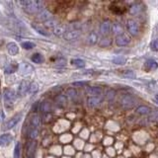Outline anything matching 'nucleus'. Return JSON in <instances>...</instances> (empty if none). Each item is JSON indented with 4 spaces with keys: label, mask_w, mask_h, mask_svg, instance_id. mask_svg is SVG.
Listing matches in <instances>:
<instances>
[{
    "label": "nucleus",
    "mask_w": 158,
    "mask_h": 158,
    "mask_svg": "<svg viewBox=\"0 0 158 158\" xmlns=\"http://www.w3.org/2000/svg\"><path fill=\"white\" fill-rule=\"evenodd\" d=\"M112 31H113V34H115L116 36H120V35L123 34V27H122V25L120 23H115V24H113V29H112Z\"/></svg>",
    "instance_id": "a878e982"
},
{
    "label": "nucleus",
    "mask_w": 158,
    "mask_h": 158,
    "mask_svg": "<svg viewBox=\"0 0 158 158\" xmlns=\"http://www.w3.org/2000/svg\"><path fill=\"white\" fill-rule=\"evenodd\" d=\"M40 125H41V118H40V117L37 115L33 116L31 118V127L39 128Z\"/></svg>",
    "instance_id": "c756f323"
},
{
    "label": "nucleus",
    "mask_w": 158,
    "mask_h": 158,
    "mask_svg": "<svg viewBox=\"0 0 158 158\" xmlns=\"http://www.w3.org/2000/svg\"><path fill=\"white\" fill-rule=\"evenodd\" d=\"M21 46H22V48H25V49H32V48H34L35 47H36V44H35L34 43H32V42L26 41V42H23V43L21 44Z\"/></svg>",
    "instance_id": "4c0bfd02"
},
{
    "label": "nucleus",
    "mask_w": 158,
    "mask_h": 158,
    "mask_svg": "<svg viewBox=\"0 0 158 158\" xmlns=\"http://www.w3.org/2000/svg\"><path fill=\"white\" fill-rule=\"evenodd\" d=\"M13 141V136L10 133H4L0 135V146H7Z\"/></svg>",
    "instance_id": "ddd939ff"
},
{
    "label": "nucleus",
    "mask_w": 158,
    "mask_h": 158,
    "mask_svg": "<svg viewBox=\"0 0 158 158\" xmlns=\"http://www.w3.org/2000/svg\"><path fill=\"white\" fill-rule=\"evenodd\" d=\"M79 38H80V32H79L78 30H70V31H67L63 36V39L67 42L76 41Z\"/></svg>",
    "instance_id": "0eeeda50"
},
{
    "label": "nucleus",
    "mask_w": 158,
    "mask_h": 158,
    "mask_svg": "<svg viewBox=\"0 0 158 158\" xmlns=\"http://www.w3.org/2000/svg\"><path fill=\"white\" fill-rule=\"evenodd\" d=\"M155 100L158 102V94H156V95H155Z\"/></svg>",
    "instance_id": "a18cd8bd"
},
{
    "label": "nucleus",
    "mask_w": 158,
    "mask_h": 158,
    "mask_svg": "<svg viewBox=\"0 0 158 158\" xmlns=\"http://www.w3.org/2000/svg\"><path fill=\"white\" fill-rule=\"evenodd\" d=\"M111 44H112V39L110 38H103L100 41V43H99V46L101 48H108Z\"/></svg>",
    "instance_id": "7c9ffc66"
},
{
    "label": "nucleus",
    "mask_w": 158,
    "mask_h": 158,
    "mask_svg": "<svg viewBox=\"0 0 158 158\" xmlns=\"http://www.w3.org/2000/svg\"><path fill=\"white\" fill-rule=\"evenodd\" d=\"M3 99H4V103L6 108L8 109L12 108L15 100H16V93H15V91H13L12 89H5L3 93Z\"/></svg>",
    "instance_id": "f03ea898"
},
{
    "label": "nucleus",
    "mask_w": 158,
    "mask_h": 158,
    "mask_svg": "<svg viewBox=\"0 0 158 158\" xmlns=\"http://www.w3.org/2000/svg\"><path fill=\"white\" fill-rule=\"evenodd\" d=\"M123 75L125 76L126 78H128V79H135L136 77L135 72L131 71V70H126L125 72L123 73Z\"/></svg>",
    "instance_id": "58836bf2"
},
{
    "label": "nucleus",
    "mask_w": 158,
    "mask_h": 158,
    "mask_svg": "<svg viewBox=\"0 0 158 158\" xmlns=\"http://www.w3.org/2000/svg\"><path fill=\"white\" fill-rule=\"evenodd\" d=\"M38 15H39V19L42 20V21H44V22H47V21H48V20L52 19V14L47 9H43Z\"/></svg>",
    "instance_id": "2eb2a0df"
},
{
    "label": "nucleus",
    "mask_w": 158,
    "mask_h": 158,
    "mask_svg": "<svg viewBox=\"0 0 158 158\" xmlns=\"http://www.w3.org/2000/svg\"><path fill=\"white\" fill-rule=\"evenodd\" d=\"M135 104H136V99L132 95H126V96H123L121 100V105L123 109H126V110L131 109Z\"/></svg>",
    "instance_id": "20e7f679"
},
{
    "label": "nucleus",
    "mask_w": 158,
    "mask_h": 158,
    "mask_svg": "<svg viewBox=\"0 0 158 158\" xmlns=\"http://www.w3.org/2000/svg\"><path fill=\"white\" fill-rule=\"evenodd\" d=\"M7 51L11 56H16L19 53V47L16 43L11 42L7 44Z\"/></svg>",
    "instance_id": "f3484780"
},
{
    "label": "nucleus",
    "mask_w": 158,
    "mask_h": 158,
    "mask_svg": "<svg viewBox=\"0 0 158 158\" xmlns=\"http://www.w3.org/2000/svg\"><path fill=\"white\" fill-rule=\"evenodd\" d=\"M39 135V128L37 127H30V130L28 131V137L30 138L31 140H34V139H36L37 136Z\"/></svg>",
    "instance_id": "393cba45"
},
{
    "label": "nucleus",
    "mask_w": 158,
    "mask_h": 158,
    "mask_svg": "<svg viewBox=\"0 0 158 158\" xmlns=\"http://www.w3.org/2000/svg\"><path fill=\"white\" fill-rule=\"evenodd\" d=\"M39 108H40V103L37 102V103H35V105L33 106L32 110H33V112H37L39 110Z\"/></svg>",
    "instance_id": "37998d69"
},
{
    "label": "nucleus",
    "mask_w": 158,
    "mask_h": 158,
    "mask_svg": "<svg viewBox=\"0 0 158 158\" xmlns=\"http://www.w3.org/2000/svg\"><path fill=\"white\" fill-rule=\"evenodd\" d=\"M31 26H32V28L35 30V31H36L37 33H39L40 35H42V36H44V37H48L49 36V33L48 32V30L46 29V27L43 26V25L33 22L31 24Z\"/></svg>",
    "instance_id": "9b49d317"
},
{
    "label": "nucleus",
    "mask_w": 158,
    "mask_h": 158,
    "mask_svg": "<svg viewBox=\"0 0 158 158\" xmlns=\"http://www.w3.org/2000/svg\"><path fill=\"white\" fill-rule=\"evenodd\" d=\"M22 7L25 12L29 14H39L44 8V4L42 1H37V0H22V1H17Z\"/></svg>",
    "instance_id": "f257e3e1"
},
{
    "label": "nucleus",
    "mask_w": 158,
    "mask_h": 158,
    "mask_svg": "<svg viewBox=\"0 0 158 158\" xmlns=\"http://www.w3.org/2000/svg\"><path fill=\"white\" fill-rule=\"evenodd\" d=\"M70 63L72 64V65L76 66V67H84L85 66V61L83 60V59H80V58H74V59H71Z\"/></svg>",
    "instance_id": "c85d7f7f"
},
{
    "label": "nucleus",
    "mask_w": 158,
    "mask_h": 158,
    "mask_svg": "<svg viewBox=\"0 0 158 158\" xmlns=\"http://www.w3.org/2000/svg\"><path fill=\"white\" fill-rule=\"evenodd\" d=\"M98 39H99L98 34L96 32H91L90 34L88 35V37H87V43L89 44H91V46H93V44H97Z\"/></svg>",
    "instance_id": "412c9836"
},
{
    "label": "nucleus",
    "mask_w": 158,
    "mask_h": 158,
    "mask_svg": "<svg viewBox=\"0 0 158 158\" xmlns=\"http://www.w3.org/2000/svg\"><path fill=\"white\" fill-rule=\"evenodd\" d=\"M152 117L154 118L156 121H158V111H156V112H153V113H152Z\"/></svg>",
    "instance_id": "c03bdc74"
},
{
    "label": "nucleus",
    "mask_w": 158,
    "mask_h": 158,
    "mask_svg": "<svg viewBox=\"0 0 158 158\" xmlns=\"http://www.w3.org/2000/svg\"><path fill=\"white\" fill-rule=\"evenodd\" d=\"M29 88H30V83L26 80L22 81L19 84L18 89H17V96L18 97H23L29 92Z\"/></svg>",
    "instance_id": "1a4fd4ad"
},
{
    "label": "nucleus",
    "mask_w": 158,
    "mask_h": 158,
    "mask_svg": "<svg viewBox=\"0 0 158 158\" xmlns=\"http://www.w3.org/2000/svg\"><path fill=\"white\" fill-rule=\"evenodd\" d=\"M113 62L115 64H121L122 65V64H125L127 62V58L123 56H118L113 58Z\"/></svg>",
    "instance_id": "2f4dec72"
},
{
    "label": "nucleus",
    "mask_w": 158,
    "mask_h": 158,
    "mask_svg": "<svg viewBox=\"0 0 158 158\" xmlns=\"http://www.w3.org/2000/svg\"><path fill=\"white\" fill-rule=\"evenodd\" d=\"M31 59H32V61L34 63H37V64H41V63H43L44 61V56H43L42 53H40V52L34 53L33 56H32V57H31Z\"/></svg>",
    "instance_id": "4be33fe9"
},
{
    "label": "nucleus",
    "mask_w": 158,
    "mask_h": 158,
    "mask_svg": "<svg viewBox=\"0 0 158 158\" xmlns=\"http://www.w3.org/2000/svg\"><path fill=\"white\" fill-rule=\"evenodd\" d=\"M66 32H67V30L62 26H59V25L54 29H52V33L57 37H63L64 34H65Z\"/></svg>",
    "instance_id": "5701e85b"
},
{
    "label": "nucleus",
    "mask_w": 158,
    "mask_h": 158,
    "mask_svg": "<svg viewBox=\"0 0 158 158\" xmlns=\"http://www.w3.org/2000/svg\"><path fill=\"white\" fill-rule=\"evenodd\" d=\"M85 92L91 97H99L102 94V88L98 86H87L85 88Z\"/></svg>",
    "instance_id": "9d476101"
},
{
    "label": "nucleus",
    "mask_w": 158,
    "mask_h": 158,
    "mask_svg": "<svg viewBox=\"0 0 158 158\" xmlns=\"http://www.w3.org/2000/svg\"><path fill=\"white\" fill-rule=\"evenodd\" d=\"M17 69H19V65L17 64V62H9L7 65L5 66L4 70H5V73L11 74V73H14Z\"/></svg>",
    "instance_id": "a211bd4d"
},
{
    "label": "nucleus",
    "mask_w": 158,
    "mask_h": 158,
    "mask_svg": "<svg viewBox=\"0 0 158 158\" xmlns=\"http://www.w3.org/2000/svg\"><path fill=\"white\" fill-rule=\"evenodd\" d=\"M39 91V85L36 82H33L30 84V88H29V93L31 94H36Z\"/></svg>",
    "instance_id": "e433bc0d"
},
{
    "label": "nucleus",
    "mask_w": 158,
    "mask_h": 158,
    "mask_svg": "<svg viewBox=\"0 0 158 158\" xmlns=\"http://www.w3.org/2000/svg\"><path fill=\"white\" fill-rule=\"evenodd\" d=\"M66 97L69 98L70 100H75L77 98V91L74 88H69L66 90Z\"/></svg>",
    "instance_id": "cd10ccee"
},
{
    "label": "nucleus",
    "mask_w": 158,
    "mask_h": 158,
    "mask_svg": "<svg viewBox=\"0 0 158 158\" xmlns=\"http://www.w3.org/2000/svg\"><path fill=\"white\" fill-rule=\"evenodd\" d=\"M115 42L118 47H127L131 44V38L127 34H122L120 36L116 37Z\"/></svg>",
    "instance_id": "423d86ee"
},
{
    "label": "nucleus",
    "mask_w": 158,
    "mask_h": 158,
    "mask_svg": "<svg viewBox=\"0 0 158 158\" xmlns=\"http://www.w3.org/2000/svg\"><path fill=\"white\" fill-rule=\"evenodd\" d=\"M52 116L49 113H47V114H44V122L46 123H48V122H51L52 121Z\"/></svg>",
    "instance_id": "a19ab883"
},
{
    "label": "nucleus",
    "mask_w": 158,
    "mask_h": 158,
    "mask_svg": "<svg viewBox=\"0 0 158 158\" xmlns=\"http://www.w3.org/2000/svg\"><path fill=\"white\" fill-rule=\"evenodd\" d=\"M102 103V99L100 97H88L87 105L91 108H95Z\"/></svg>",
    "instance_id": "dca6fc26"
},
{
    "label": "nucleus",
    "mask_w": 158,
    "mask_h": 158,
    "mask_svg": "<svg viewBox=\"0 0 158 158\" xmlns=\"http://www.w3.org/2000/svg\"><path fill=\"white\" fill-rule=\"evenodd\" d=\"M34 70L33 66L28 62H21L19 64V71L21 72L24 75H27V74L32 73Z\"/></svg>",
    "instance_id": "f8f14e48"
},
{
    "label": "nucleus",
    "mask_w": 158,
    "mask_h": 158,
    "mask_svg": "<svg viewBox=\"0 0 158 158\" xmlns=\"http://www.w3.org/2000/svg\"><path fill=\"white\" fill-rule=\"evenodd\" d=\"M150 48L153 52H158V40H154V41L151 43Z\"/></svg>",
    "instance_id": "ea45409f"
},
{
    "label": "nucleus",
    "mask_w": 158,
    "mask_h": 158,
    "mask_svg": "<svg viewBox=\"0 0 158 158\" xmlns=\"http://www.w3.org/2000/svg\"><path fill=\"white\" fill-rule=\"evenodd\" d=\"M87 84V82L85 81H78V82H73L72 85L73 86H85Z\"/></svg>",
    "instance_id": "79ce46f5"
},
{
    "label": "nucleus",
    "mask_w": 158,
    "mask_h": 158,
    "mask_svg": "<svg viewBox=\"0 0 158 158\" xmlns=\"http://www.w3.org/2000/svg\"><path fill=\"white\" fill-rule=\"evenodd\" d=\"M135 112L137 114H139V115H142V116H146V115H149L151 113V109L147 106H144V105H141V106H138L136 108Z\"/></svg>",
    "instance_id": "aec40b11"
},
{
    "label": "nucleus",
    "mask_w": 158,
    "mask_h": 158,
    "mask_svg": "<svg viewBox=\"0 0 158 158\" xmlns=\"http://www.w3.org/2000/svg\"><path fill=\"white\" fill-rule=\"evenodd\" d=\"M27 158H34V155H30V156H28Z\"/></svg>",
    "instance_id": "49530a36"
},
{
    "label": "nucleus",
    "mask_w": 158,
    "mask_h": 158,
    "mask_svg": "<svg viewBox=\"0 0 158 158\" xmlns=\"http://www.w3.org/2000/svg\"><path fill=\"white\" fill-rule=\"evenodd\" d=\"M115 98H116V91L113 90V89H109L106 92V99L109 101H113Z\"/></svg>",
    "instance_id": "f704fd0d"
},
{
    "label": "nucleus",
    "mask_w": 158,
    "mask_h": 158,
    "mask_svg": "<svg viewBox=\"0 0 158 158\" xmlns=\"http://www.w3.org/2000/svg\"><path fill=\"white\" fill-rule=\"evenodd\" d=\"M127 29L132 37H136L139 34V26L138 23L133 19H128L127 21Z\"/></svg>",
    "instance_id": "7ed1b4c3"
},
{
    "label": "nucleus",
    "mask_w": 158,
    "mask_h": 158,
    "mask_svg": "<svg viewBox=\"0 0 158 158\" xmlns=\"http://www.w3.org/2000/svg\"><path fill=\"white\" fill-rule=\"evenodd\" d=\"M57 26H58V22L56 21L54 19H51V20H48V21L44 22V27H47V28L54 29V28L57 27Z\"/></svg>",
    "instance_id": "473e14b6"
},
{
    "label": "nucleus",
    "mask_w": 158,
    "mask_h": 158,
    "mask_svg": "<svg viewBox=\"0 0 158 158\" xmlns=\"http://www.w3.org/2000/svg\"><path fill=\"white\" fill-rule=\"evenodd\" d=\"M0 16H1V13H0Z\"/></svg>",
    "instance_id": "de8ad7c7"
},
{
    "label": "nucleus",
    "mask_w": 158,
    "mask_h": 158,
    "mask_svg": "<svg viewBox=\"0 0 158 158\" xmlns=\"http://www.w3.org/2000/svg\"><path fill=\"white\" fill-rule=\"evenodd\" d=\"M112 29H113V23L110 20H105L100 25V33L105 37L109 36L112 33Z\"/></svg>",
    "instance_id": "39448f33"
},
{
    "label": "nucleus",
    "mask_w": 158,
    "mask_h": 158,
    "mask_svg": "<svg viewBox=\"0 0 158 158\" xmlns=\"http://www.w3.org/2000/svg\"><path fill=\"white\" fill-rule=\"evenodd\" d=\"M20 154H21V144L20 142H17L14 148V158H20Z\"/></svg>",
    "instance_id": "c9c22d12"
},
{
    "label": "nucleus",
    "mask_w": 158,
    "mask_h": 158,
    "mask_svg": "<svg viewBox=\"0 0 158 158\" xmlns=\"http://www.w3.org/2000/svg\"><path fill=\"white\" fill-rule=\"evenodd\" d=\"M22 118V114L19 113L17 114V115H15L12 118H10V120L6 123V125H5V130H11V128H13L14 127H16L19 122L21 121Z\"/></svg>",
    "instance_id": "6e6552de"
},
{
    "label": "nucleus",
    "mask_w": 158,
    "mask_h": 158,
    "mask_svg": "<svg viewBox=\"0 0 158 158\" xmlns=\"http://www.w3.org/2000/svg\"><path fill=\"white\" fill-rule=\"evenodd\" d=\"M143 68L147 71L155 70V69L158 68V63H157V61L154 60V59H148V60L145 61L144 65H143Z\"/></svg>",
    "instance_id": "4468645a"
},
{
    "label": "nucleus",
    "mask_w": 158,
    "mask_h": 158,
    "mask_svg": "<svg viewBox=\"0 0 158 158\" xmlns=\"http://www.w3.org/2000/svg\"><path fill=\"white\" fill-rule=\"evenodd\" d=\"M143 11V6L140 3H135L133 4L132 6H131L130 8V13L131 15H136V14H139Z\"/></svg>",
    "instance_id": "6ab92c4d"
},
{
    "label": "nucleus",
    "mask_w": 158,
    "mask_h": 158,
    "mask_svg": "<svg viewBox=\"0 0 158 158\" xmlns=\"http://www.w3.org/2000/svg\"><path fill=\"white\" fill-rule=\"evenodd\" d=\"M41 111L44 114H47V113H49L52 111V104L51 102H48V101H44L42 103V105H41Z\"/></svg>",
    "instance_id": "bb28decb"
},
{
    "label": "nucleus",
    "mask_w": 158,
    "mask_h": 158,
    "mask_svg": "<svg viewBox=\"0 0 158 158\" xmlns=\"http://www.w3.org/2000/svg\"><path fill=\"white\" fill-rule=\"evenodd\" d=\"M36 149V142L35 141H31L28 144V148H27V153L28 156L30 155H34V151Z\"/></svg>",
    "instance_id": "72a5a7b5"
},
{
    "label": "nucleus",
    "mask_w": 158,
    "mask_h": 158,
    "mask_svg": "<svg viewBox=\"0 0 158 158\" xmlns=\"http://www.w3.org/2000/svg\"><path fill=\"white\" fill-rule=\"evenodd\" d=\"M54 101H56V104L58 107H63L66 104V96L59 94V95H57Z\"/></svg>",
    "instance_id": "b1692460"
}]
</instances>
